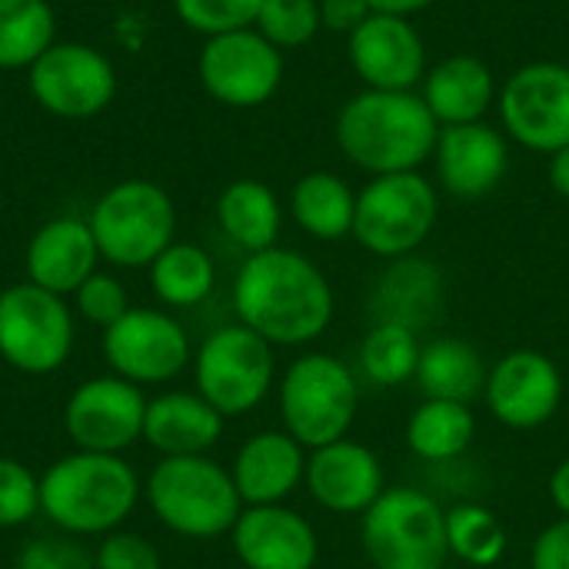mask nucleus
Returning <instances> with one entry per match:
<instances>
[{
  "mask_svg": "<svg viewBox=\"0 0 569 569\" xmlns=\"http://www.w3.org/2000/svg\"><path fill=\"white\" fill-rule=\"evenodd\" d=\"M253 27L277 50H297L323 30L320 0H263Z\"/></svg>",
  "mask_w": 569,
  "mask_h": 569,
  "instance_id": "obj_34",
  "label": "nucleus"
},
{
  "mask_svg": "<svg viewBox=\"0 0 569 569\" xmlns=\"http://www.w3.org/2000/svg\"><path fill=\"white\" fill-rule=\"evenodd\" d=\"M93 563L97 569H160V557L137 533H107Z\"/></svg>",
  "mask_w": 569,
  "mask_h": 569,
  "instance_id": "obj_39",
  "label": "nucleus"
},
{
  "mask_svg": "<svg viewBox=\"0 0 569 569\" xmlns=\"http://www.w3.org/2000/svg\"><path fill=\"white\" fill-rule=\"evenodd\" d=\"M417 380L427 400L470 403L487 390V363L473 343L457 337H440L420 350Z\"/></svg>",
  "mask_w": 569,
  "mask_h": 569,
  "instance_id": "obj_28",
  "label": "nucleus"
},
{
  "mask_svg": "<svg viewBox=\"0 0 569 569\" xmlns=\"http://www.w3.org/2000/svg\"><path fill=\"white\" fill-rule=\"evenodd\" d=\"M217 223L247 253L277 247L283 227V207L277 193L260 180H233L217 200Z\"/></svg>",
  "mask_w": 569,
  "mask_h": 569,
  "instance_id": "obj_26",
  "label": "nucleus"
},
{
  "mask_svg": "<svg viewBox=\"0 0 569 569\" xmlns=\"http://www.w3.org/2000/svg\"><path fill=\"white\" fill-rule=\"evenodd\" d=\"M97 250L113 267H150L177 230V210L163 187L150 180L113 183L87 217Z\"/></svg>",
  "mask_w": 569,
  "mask_h": 569,
  "instance_id": "obj_7",
  "label": "nucleus"
},
{
  "mask_svg": "<svg viewBox=\"0 0 569 569\" xmlns=\"http://www.w3.org/2000/svg\"><path fill=\"white\" fill-rule=\"evenodd\" d=\"M230 537L247 569H313L320 557L313 527L283 503L247 507Z\"/></svg>",
  "mask_w": 569,
  "mask_h": 569,
  "instance_id": "obj_20",
  "label": "nucleus"
},
{
  "mask_svg": "<svg viewBox=\"0 0 569 569\" xmlns=\"http://www.w3.org/2000/svg\"><path fill=\"white\" fill-rule=\"evenodd\" d=\"M17 569H97L90 553L63 537H43L20 550Z\"/></svg>",
  "mask_w": 569,
  "mask_h": 569,
  "instance_id": "obj_38",
  "label": "nucleus"
},
{
  "mask_svg": "<svg viewBox=\"0 0 569 569\" xmlns=\"http://www.w3.org/2000/svg\"><path fill=\"white\" fill-rule=\"evenodd\" d=\"M40 510V480L17 460L0 457V530L27 523Z\"/></svg>",
  "mask_w": 569,
  "mask_h": 569,
  "instance_id": "obj_36",
  "label": "nucleus"
},
{
  "mask_svg": "<svg viewBox=\"0 0 569 569\" xmlns=\"http://www.w3.org/2000/svg\"><path fill=\"white\" fill-rule=\"evenodd\" d=\"M290 213L303 233L313 240H343L353 237L357 193L350 183L330 170L303 173L290 190Z\"/></svg>",
  "mask_w": 569,
  "mask_h": 569,
  "instance_id": "obj_27",
  "label": "nucleus"
},
{
  "mask_svg": "<svg viewBox=\"0 0 569 569\" xmlns=\"http://www.w3.org/2000/svg\"><path fill=\"white\" fill-rule=\"evenodd\" d=\"M420 97L440 127H460V123H480L497 103L500 90L493 70L480 57L453 53L427 70Z\"/></svg>",
  "mask_w": 569,
  "mask_h": 569,
  "instance_id": "obj_24",
  "label": "nucleus"
},
{
  "mask_svg": "<svg viewBox=\"0 0 569 569\" xmlns=\"http://www.w3.org/2000/svg\"><path fill=\"white\" fill-rule=\"evenodd\" d=\"M447 547L467 567H493L507 553V530L493 510L460 503L447 513Z\"/></svg>",
  "mask_w": 569,
  "mask_h": 569,
  "instance_id": "obj_33",
  "label": "nucleus"
},
{
  "mask_svg": "<svg viewBox=\"0 0 569 569\" xmlns=\"http://www.w3.org/2000/svg\"><path fill=\"white\" fill-rule=\"evenodd\" d=\"M97 240L90 233L87 220L77 217H57L50 223H43L30 243H27V280L50 290V293H77V287L97 273Z\"/></svg>",
  "mask_w": 569,
  "mask_h": 569,
  "instance_id": "obj_21",
  "label": "nucleus"
},
{
  "mask_svg": "<svg viewBox=\"0 0 569 569\" xmlns=\"http://www.w3.org/2000/svg\"><path fill=\"white\" fill-rule=\"evenodd\" d=\"M363 550L373 569H443L447 513L413 487H390L363 513Z\"/></svg>",
  "mask_w": 569,
  "mask_h": 569,
  "instance_id": "obj_8",
  "label": "nucleus"
},
{
  "mask_svg": "<svg viewBox=\"0 0 569 569\" xmlns=\"http://www.w3.org/2000/svg\"><path fill=\"white\" fill-rule=\"evenodd\" d=\"M490 413L510 430H533L553 420L563 400L560 367L540 350H510L487 373Z\"/></svg>",
  "mask_w": 569,
  "mask_h": 569,
  "instance_id": "obj_16",
  "label": "nucleus"
},
{
  "mask_svg": "<svg viewBox=\"0 0 569 569\" xmlns=\"http://www.w3.org/2000/svg\"><path fill=\"white\" fill-rule=\"evenodd\" d=\"M237 493L247 507H273L283 503L307 477L303 447L283 430H267L250 437L233 460L230 470Z\"/></svg>",
  "mask_w": 569,
  "mask_h": 569,
  "instance_id": "obj_22",
  "label": "nucleus"
},
{
  "mask_svg": "<svg viewBox=\"0 0 569 569\" xmlns=\"http://www.w3.org/2000/svg\"><path fill=\"white\" fill-rule=\"evenodd\" d=\"M57 43L47 0H0V70H30Z\"/></svg>",
  "mask_w": 569,
  "mask_h": 569,
  "instance_id": "obj_30",
  "label": "nucleus"
},
{
  "mask_svg": "<svg viewBox=\"0 0 569 569\" xmlns=\"http://www.w3.org/2000/svg\"><path fill=\"white\" fill-rule=\"evenodd\" d=\"M497 110L510 140L553 157L569 147V67L557 60L520 67L500 87Z\"/></svg>",
  "mask_w": 569,
  "mask_h": 569,
  "instance_id": "obj_11",
  "label": "nucleus"
},
{
  "mask_svg": "<svg viewBox=\"0 0 569 569\" xmlns=\"http://www.w3.org/2000/svg\"><path fill=\"white\" fill-rule=\"evenodd\" d=\"M440 140V123L417 90H360L337 113L340 153L370 177L420 170Z\"/></svg>",
  "mask_w": 569,
  "mask_h": 569,
  "instance_id": "obj_2",
  "label": "nucleus"
},
{
  "mask_svg": "<svg viewBox=\"0 0 569 569\" xmlns=\"http://www.w3.org/2000/svg\"><path fill=\"white\" fill-rule=\"evenodd\" d=\"M433 160L447 193L460 200H480L503 183L510 167V143L507 133L490 127L487 120L440 127Z\"/></svg>",
  "mask_w": 569,
  "mask_h": 569,
  "instance_id": "obj_18",
  "label": "nucleus"
},
{
  "mask_svg": "<svg viewBox=\"0 0 569 569\" xmlns=\"http://www.w3.org/2000/svg\"><path fill=\"white\" fill-rule=\"evenodd\" d=\"M217 280L213 260L197 243H170L150 263V287L167 307H197L210 297Z\"/></svg>",
  "mask_w": 569,
  "mask_h": 569,
  "instance_id": "obj_31",
  "label": "nucleus"
},
{
  "mask_svg": "<svg viewBox=\"0 0 569 569\" xmlns=\"http://www.w3.org/2000/svg\"><path fill=\"white\" fill-rule=\"evenodd\" d=\"M420 350L423 347L413 330L397 323H373L360 343V370L377 387H400L417 377Z\"/></svg>",
  "mask_w": 569,
  "mask_h": 569,
  "instance_id": "obj_32",
  "label": "nucleus"
},
{
  "mask_svg": "<svg viewBox=\"0 0 569 569\" xmlns=\"http://www.w3.org/2000/svg\"><path fill=\"white\" fill-rule=\"evenodd\" d=\"M140 483L120 453L77 450L40 477V510L73 537L113 533L137 507Z\"/></svg>",
  "mask_w": 569,
  "mask_h": 569,
  "instance_id": "obj_3",
  "label": "nucleus"
},
{
  "mask_svg": "<svg viewBox=\"0 0 569 569\" xmlns=\"http://www.w3.org/2000/svg\"><path fill=\"white\" fill-rule=\"evenodd\" d=\"M443 310V273L430 260L400 257L377 277L370 293V313L377 323H397L407 330H427Z\"/></svg>",
  "mask_w": 569,
  "mask_h": 569,
  "instance_id": "obj_23",
  "label": "nucleus"
},
{
  "mask_svg": "<svg viewBox=\"0 0 569 569\" xmlns=\"http://www.w3.org/2000/svg\"><path fill=\"white\" fill-rule=\"evenodd\" d=\"M147 400L123 377H93L80 383L63 407V430L87 453H120L143 437Z\"/></svg>",
  "mask_w": 569,
  "mask_h": 569,
  "instance_id": "obj_15",
  "label": "nucleus"
},
{
  "mask_svg": "<svg viewBox=\"0 0 569 569\" xmlns=\"http://www.w3.org/2000/svg\"><path fill=\"white\" fill-rule=\"evenodd\" d=\"M347 57L370 90H413L427 77V47L410 17L370 13L347 37Z\"/></svg>",
  "mask_w": 569,
  "mask_h": 569,
  "instance_id": "obj_17",
  "label": "nucleus"
},
{
  "mask_svg": "<svg viewBox=\"0 0 569 569\" xmlns=\"http://www.w3.org/2000/svg\"><path fill=\"white\" fill-rule=\"evenodd\" d=\"M530 569H569V520L550 523L533 540Z\"/></svg>",
  "mask_w": 569,
  "mask_h": 569,
  "instance_id": "obj_40",
  "label": "nucleus"
},
{
  "mask_svg": "<svg viewBox=\"0 0 569 569\" xmlns=\"http://www.w3.org/2000/svg\"><path fill=\"white\" fill-rule=\"evenodd\" d=\"M550 500L563 513V520H569V457L553 470V477H550Z\"/></svg>",
  "mask_w": 569,
  "mask_h": 569,
  "instance_id": "obj_43",
  "label": "nucleus"
},
{
  "mask_svg": "<svg viewBox=\"0 0 569 569\" xmlns=\"http://www.w3.org/2000/svg\"><path fill=\"white\" fill-rule=\"evenodd\" d=\"M477 437V417L470 403L423 400L407 423V447L427 463H447L470 450Z\"/></svg>",
  "mask_w": 569,
  "mask_h": 569,
  "instance_id": "obj_29",
  "label": "nucleus"
},
{
  "mask_svg": "<svg viewBox=\"0 0 569 569\" xmlns=\"http://www.w3.org/2000/svg\"><path fill=\"white\" fill-rule=\"evenodd\" d=\"M360 407L353 370L330 353L297 357L280 380L283 430L307 450H320L350 433Z\"/></svg>",
  "mask_w": 569,
  "mask_h": 569,
  "instance_id": "obj_5",
  "label": "nucleus"
},
{
  "mask_svg": "<svg viewBox=\"0 0 569 569\" xmlns=\"http://www.w3.org/2000/svg\"><path fill=\"white\" fill-rule=\"evenodd\" d=\"M197 393L227 420L263 403L273 383V347L243 323L213 330L193 357Z\"/></svg>",
  "mask_w": 569,
  "mask_h": 569,
  "instance_id": "obj_9",
  "label": "nucleus"
},
{
  "mask_svg": "<svg viewBox=\"0 0 569 569\" xmlns=\"http://www.w3.org/2000/svg\"><path fill=\"white\" fill-rule=\"evenodd\" d=\"M103 357L117 377L137 387L163 383L190 363V340L170 313L130 307L113 327L103 330Z\"/></svg>",
  "mask_w": 569,
  "mask_h": 569,
  "instance_id": "obj_14",
  "label": "nucleus"
},
{
  "mask_svg": "<svg viewBox=\"0 0 569 569\" xmlns=\"http://www.w3.org/2000/svg\"><path fill=\"white\" fill-rule=\"evenodd\" d=\"M440 217L437 187L420 173H383L357 193L353 237L380 260L410 257L427 243Z\"/></svg>",
  "mask_w": 569,
  "mask_h": 569,
  "instance_id": "obj_6",
  "label": "nucleus"
},
{
  "mask_svg": "<svg viewBox=\"0 0 569 569\" xmlns=\"http://www.w3.org/2000/svg\"><path fill=\"white\" fill-rule=\"evenodd\" d=\"M33 100L63 120H87L110 107L117 93L113 63L90 43H53L30 70Z\"/></svg>",
  "mask_w": 569,
  "mask_h": 569,
  "instance_id": "obj_13",
  "label": "nucleus"
},
{
  "mask_svg": "<svg viewBox=\"0 0 569 569\" xmlns=\"http://www.w3.org/2000/svg\"><path fill=\"white\" fill-rule=\"evenodd\" d=\"M260 3L263 0H173V10L190 30L203 37H217V33L253 27Z\"/></svg>",
  "mask_w": 569,
  "mask_h": 569,
  "instance_id": "obj_35",
  "label": "nucleus"
},
{
  "mask_svg": "<svg viewBox=\"0 0 569 569\" xmlns=\"http://www.w3.org/2000/svg\"><path fill=\"white\" fill-rule=\"evenodd\" d=\"M233 307L240 323L270 347H300L330 327L333 287L303 253L270 247L243 260L233 280Z\"/></svg>",
  "mask_w": 569,
  "mask_h": 569,
  "instance_id": "obj_1",
  "label": "nucleus"
},
{
  "mask_svg": "<svg viewBox=\"0 0 569 569\" xmlns=\"http://www.w3.org/2000/svg\"><path fill=\"white\" fill-rule=\"evenodd\" d=\"M203 90L233 110L267 103L283 83V50H277L257 27L207 37L197 57Z\"/></svg>",
  "mask_w": 569,
  "mask_h": 569,
  "instance_id": "obj_12",
  "label": "nucleus"
},
{
  "mask_svg": "<svg viewBox=\"0 0 569 569\" xmlns=\"http://www.w3.org/2000/svg\"><path fill=\"white\" fill-rule=\"evenodd\" d=\"M147 500L167 530L190 540L230 533L243 513L230 470L210 457H163L147 480Z\"/></svg>",
  "mask_w": 569,
  "mask_h": 569,
  "instance_id": "obj_4",
  "label": "nucleus"
},
{
  "mask_svg": "<svg viewBox=\"0 0 569 569\" xmlns=\"http://www.w3.org/2000/svg\"><path fill=\"white\" fill-rule=\"evenodd\" d=\"M73 300H77L80 317L90 320V323H97V327H103V330L113 327L130 310V300H127L123 283L117 277H110V273H90L77 287Z\"/></svg>",
  "mask_w": 569,
  "mask_h": 569,
  "instance_id": "obj_37",
  "label": "nucleus"
},
{
  "mask_svg": "<svg viewBox=\"0 0 569 569\" xmlns=\"http://www.w3.org/2000/svg\"><path fill=\"white\" fill-rule=\"evenodd\" d=\"M373 13H393V17H413L427 7H433L437 0H367Z\"/></svg>",
  "mask_w": 569,
  "mask_h": 569,
  "instance_id": "obj_42",
  "label": "nucleus"
},
{
  "mask_svg": "<svg viewBox=\"0 0 569 569\" xmlns=\"http://www.w3.org/2000/svg\"><path fill=\"white\" fill-rule=\"evenodd\" d=\"M550 187L569 200V147L563 150H557L553 157H550Z\"/></svg>",
  "mask_w": 569,
  "mask_h": 569,
  "instance_id": "obj_44",
  "label": "nucleus"
},
{
  "mask_svg": "<svg viewBox=\"0 0 569 569\" xmlns=\"http://www.w3.org/2000/svg\"><path fill=\"white\" fill-rule=\"evenodd\" d=\"M223 417L200 393H160L147 400L143 440L163 457H207L220 440Z\"/></svg>",
  "mask_w": 569,
  "mask_h": 569,
  "instance_id": "obj_25",
  "label": "nucleus"
},
{
  "mask_svg": "<svg viewBox=\"0 0 569 569\" xmlns=\"http://www.w3.org/2000/svg\"><path fill=\"white\" fill-rule=\"evenodd\" d=\"M73 350V313L60 293L13 283L0 293V357L30 377L53 373Z\"/></svg>",
  "mask_w": 569,
  "mask_h": 569,
  "instance_id": "obj_10",
  "label": "nucleus"
},
{
  "mask_svg": "<svg viewBox=\"0 0 569 569\" xmlns=\"http://www.w3.org/2000/svg\"><path fill=\"white\" fill-rule=\"evenodd\" d=\"M307 490L330 513H367L383 487V463L377 453L357 440H337L310 453L307 460Z\"/></svg>",
  "mask_w": 569,
  "mask_h": 569,
  "instance_id": "obj_19",
  "label": "nucleus"
},
{
  "mask_svg": "<svg viewBox=\"0 0 569 569\" xmlns=\"http://www.w3.org/2000/svg\"><path fill=\"white\" fill-rule=\"evenodd\" d=\"M370 13L373 10L367 0H320V27L330 33L350 37Z\"/></svg>",
  "mask_w": 569,
  "mask_h": 569,
  "instance_id": "obj_41",
  "label": "nucleus"
}]
</instances>
